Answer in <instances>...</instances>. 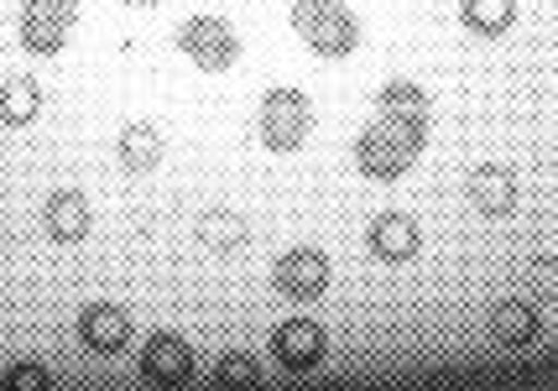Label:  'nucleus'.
Segmentation results:
<instances>
[{"instance_id": "1", "label": "nucleus", "mask_w": 558, "mask_h": 391, "mask_svg": "<svg viewBox=\"0 0 558 391\" xmlns=\"http://www.w3.org/2000/svg\"><path fill=\"white\" fill-rule=\"evenodd\" d=\"M423 142H428V131H423V125L381 121V125H371L361 142H355V162H361L365 178H376V183H391V178H402V172L417 162Z\"/></svg>"}, {"instance_id": "2", "label": "nucleus", "mask_w": 558, "mask_h": 391, "mask_svg": "<svg viewBox=\"0 0 558 391\" xmlns=\"http://www.w3.org/2000/svg\"><path fill=\"white\" fill-rule=\"evenodd\" d=\"M292 32L318 52V58H350L361 42V26L340 0H298L292 5Z\"/></svg>"}, {"instance_id": "3", "label": "nucleus", "mask_w": 558, "mask_h": 391, "mask_svg": "<svg viewBox=\"0 0 558 391\" xmlns=\"http://www.w3.org/2000/svg\"><path fill=\"white\" fill-rule=\"evenodd\" d=\"M256 125H262V142L271 151H298L308 142V131H314V105L298 89H267Z\"/></svg>"}, {"instance_id": "4", "label": "nucleus", "mask_w": 558, "mask_h": 391, "mask_svg": "<svg viewBox=\"0 0 558 391\" xmlns=\"http://www.w3.org/2000/svg\"><path fill=\"white\" fill-rule=\"evenodd\" d=\"M178 48L194 58L204 74H225L235 58H241V37L225 16H189L178 26Z\"/></svg>"}, {"instance_id": "5", "label": "nucleus", "mask_w": 558, "mask_h": 391, "mask_svg": "<svg viewBox=\"0 0 558 391\" xmlns=\"http://www.w3.org/2000/svg\"><path fill=\"white\" fill-rule=\"evenodd\" d=\"M78 26V0H26L22 5V42L26 52H63L69 32Z\"/></svg>"}, {"instance_id": "6", "label": "nucleus", "mask_w": 558, "mask_h": 391, "mask_svg": "<svg viewBox=\"0 0 558 391\" xmlns=\"http://www.w3.org/2000/svg\"><path fill=\"white\" fill-rule=\"evenodd\" d=\"M329 256L324 251H314V245H298V251H288L282 261H277V271H271V282H277V293L292 297V303H314V297L329 293Z\"/></svg>"}, {"instance_id": "7", "label": "nucleus", "mask_w": 558, "mask_h": 391, "mask_svg": "<svg viewBox=\"0 0 558 391\" xmlns=\"http://www.w3.org/2000/svg\"><path fill=\"white\" fill-rule=\"evenodd\" d=\"M271 355H277L282 370L303 376V370L324 366L329 334H324V323H314V318H288V323H277V334H271Z\"/></svg>"}, {"instance_id": "8", "label": "nucleus", "mask_w": 558, "mask_h": 391, "mask_svg": "<svg viewBox=\"0 0 558 391\" xmlns=\"http://www.w3.org/2000/svg\"><path fill=\"white\" fill-rule=\"evenodd\" d=\"M142 376L151 387H183V381H194V344L183 340V334H151L142 350Z\"/></svg>"}, {"instance_id": "9", "label": "nucleus", "mask_w": 558, "mask_h": 391, "mask_svg": "<svg viewBox=\"0 0 558 391\" xmlns=\"http://www.w3.org/2000/svg\"><path fill=\"white\" fill-rule=\"evenodd\" d=\"M371 256L376 261H387V267H402V261H413L417 251H423V235H417V220L413 215H402V209H387V215H376L371 224Z\"/></svg>"}, {"instance_id": "10", "label": "nucleus", "mask_w": 558, "mask_h": 391, "mask_svg": "<svg viewBox=\"0 0 558 391\" xmlns=\"http://www.w3.org/2000/svg\"><path fill=\"white\" fill-rule=\"evenodd\" d=\"M78 340L89 344L95 355H121L125 344H131V314H125L121 303H89L78 314Z\"/></svg>"}, {"instance_id": "11", "label": "nucleus", "mask_w": 558, "mask_h": 391, "mask_svg": "<svg viewBox=\"0 0 558 391\" xmlns=\"http://www.w3.org/2000/svg\"><path fill=\"white\" fill-rule=\"evenodd\" d=\"M470 204L486 215V220H507L517 209V172L501 168V162H486V168L470 172Z\"/></svg>"}, {"instance_id": "12", "label": "nucleus", "mask_w": 558, "mask_h": 391, "mask_svg": "<svg viewBox=\"0 0 558 391\" xmlns=\"http://www.w3.org/2000/svg\"><path fill=\"white\" fill-rule=\"evenodd\" d=\"M43 224H48V235L58 245H73L89 235V224H95V215H89V198L78 194V188H58V194L43 204Z\"/></svg>"}, {"instance_id": "13", "label": "nucleus", "mask_w": 558, "mask_h": 391, "mask_svg": "<svg viewBox=\"0 0 558 391\" xmlns=\"http://www.w3.org/2000/svg\"><path fill=\"white\" fill-rule=\"evenodd\" d=\"M121 168L125 172H151V168H162V157H168V142H162V131L157 125H146V121H136V125H125L121 131Z\"/></svg>"}, {"instance_id": "14", "label": "nucleus", "mask_w": 558, "mask_h": 391, "mask_svg": "<svg viewBox=\"0 0 558 391\" xmlns=\"http://www.w3.org/2000/svg\"><path fill=\"white\" fill-rule=\"evenodd\" d=\"M490 334L501 344H517V350H522V344H533L537 334H543V314H537L533 303H522V297H507V303L490 314Z\"/></svg>"}, {"instance_id": "15", "label": "nucleus", "mask_w": 558, "mask_h": 391, "mask_svg": "<svg viewBox=\"0 0 558 391\" xmlns=\"http://www.w3.org/2000/svg\"><path fill=\"white\" fill-rule=\"evenodd\" d=\"M245 241H251V224L235 209H209L198 220V245L215 251V256H235V251H245Z\"/></svg>"}, {"instance_id": "16", "label": "nucleus", "mask_w": 558, "mask_h": 391, "mask_svg": "<svg viewBox=\"0 0 558 391\" xmlns=\"http://www.w3.org/2000/svg\"><path fill=\"white\" fill-rule=\"evenodd\" d=\"M381 121H397V125H423L428 131V95L408 84V78H391L381 89Z\"/></svg>"}, {"instance_id": "17", "label": "nucleus", "mask_w": 558, "mask_h": 391, "mask_svg": "<svg viewBox=\"0 0 558 391\" xmlns=\"http://www.w3.org/2000/svg\"><path fill=\"white\" fill-rule=\"evenodd\" d=\"M460 22L475 37H501L517 22V0H460Z\"/></svg>"}, {"instance_id": "18", "label": "nucleus", "mask_w": 558, "mask_h": 391, "mask_svg": "<svg viewBox=\"0 0 558 391\" xmlns=\"http://www.w3.org/2000/svg\"><path fill=\"white\" fill-rule=\"evenodd\" d=\"M43 115V89H37V78H11V84H0V121L5 125H32Z\"/></svg>"}, {"instance_id": "19", "label": "nucleus", "mask_w": 558, "mask_h": 391, "mask_svg": "<svg viewBox=\"0 0 558 391\" xmlns=\"http://www.w3.org/2000/svg\"><path fill=\"white\" fill-rule=\"evenodd\" d=\"M215 381L219 387H256V381H262V366H256V355L230 350V355H219L215 361Z\"/></svg>"}, {"instance_id": "20", "label": "nucleus", "mask_w": 558, "mask_h": 391, "mask_svg": "<svg viewBox=\"0 0 558 391\" xmlns=\"http://www.w3.org/2000/svg\"><path fill=\"white\" fill-rule=\"evenodd\" d=\"M52 387V370L43 361H16L5 370V391H48Z\"/></svg>"}, {"instance_id": "21", "label": "nucleus", "mask_w": 558, "mask_h": 391, "mask_svg": "<svg viewBox=\"0 0 558 391\" xmlns=\"http://www.w3.org/2000/svg\"><path fill=\"white\" fill-rule=\"evenodd\" d=\"M125 5H136V11H151V5H162V0H125Z\"/></svg>"}]
</instances>
